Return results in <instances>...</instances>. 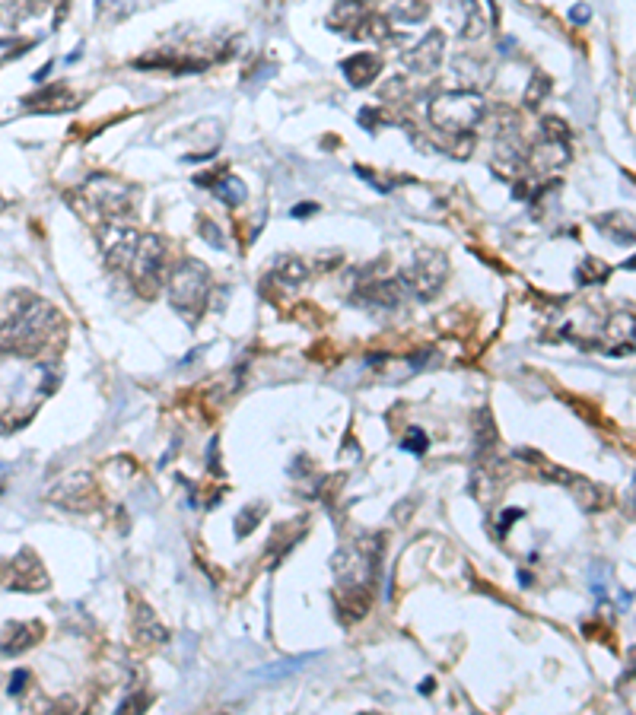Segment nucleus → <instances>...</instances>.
<instances>
[{
  "label": "nucleus",
  "mask_w": 636,
  "mask_h": 715,
  "mask_svg": "<svg viewBox=\"0 0 636 715\" xmlns=\"http://www.w3.org/2000/svg\"><path fill=\"white\" fill-rule=\"evenodd\" d=\"M61 334H64V318L48 302H32L16 312L7 328H0V347L20 356H38V350L54 343Z\"/></svg>",
  "instance_id": "1"
},
{
  "label": "nucleus",
  "mask_w": 636,
  "mask_h": 715,
  "mask_svg": "<svg viewBox=\"0 0 636 715\" xmlns=\"http://www.w3.org/2000/svg\"><path fill=\"white\" fill-rule=\"evenodd\" d=\"M484 99L471 93V89H448V93H439L430 102V121L439 130H448V134H468L484 118Z\"/></svg>",
  "instance_id": "2"
},
{
  "label": "nucleus",
  "mask_w": 636,
  "mask_h": 715,
  "mask_svg": "<svg viewBox=\"0 0 636 715\" xmlns=\"http://www.w3.org/2000/svg\"><path fill=\"white\" fill-rule=\"evenodd\" d=\"M210 296V271L201 261H181L169 273V302L185 318H197Z\"/></svg>",
  "instance_id": "3"
},
{
  "label": "nucleus",
  "mask_w": 636,
  "mask_h": 715,
  "mask_svg": "<svg viewBox=\"0 0 636 715\" xmlns=\"http://www.w3.org/2000/svg\"><path fill=\"white\" fill-rule=\"evenodd\" d=\"M162 264H166V242L153 232H144L137 242V251L130 257L128 271L134 273V283L144 296H153L159 289V280H162Z\"/></svg>",
  "instance_id": "4"
},
{
  "label": "nucleus",
  "mask_w": 636,
  "mask_h": 715,
  "mask_svg": "<svg viewBox=\"0 0 636 715\" xmlns=\"http://www.w3.org/2000/svg\"><path fill=\"white\" fill-rule=\"evenodd\" d=\"M446 277H448L446 255L427 248V251H417V255H414V261L404 271L401 283H404L407 289H414V296H420V299H433V296L442 289Z\"/></svg>",
  "instance_id": "5"
},
{
  "label": "nucleus",
  "mask_w": 636,
  "mask_h": 715,
  "mask_svg": "<svg viewBox=\"0 0 636 715\" xmlns=\"http://www.w3.org/2000/svg\"><path fill=\"white\" fill-rule=\"evenodd\" d=\"M137 242H140V232L128 223H105L99 229V245H102V255L109 261V267L115 271H128L130 267V257L137 251Z\"/></svg>",
  "instance_id": "6"
},
{
  "label": "nucleus",
  "mask_w": 636,
  "mask_h": 715,
  "mask_svg": "<svg viewBox=\"0 0 636 715\" xmlns=\"http://www.w3.org/2000/svg\"><path fill=\"white\" fill-rule=\"evenodd\" d=\"M86 194H89V204H96L102 213L109 216H128L134 210V188L121 185V181L109 179V175H93L86 181Z\"/></svg>",
  "instance_id": "7"
},
{
  "label": "nucleus",
  "mask_w": 636,
  "mask_h": 715,
  "mask_svg": "<svg viewBox=\"0 0 636 715\" xmlns=\"http://www.w3.org/2000/svg\"><path fill=\"white\" fill-rule=\"evenodd\" d=\"M442 51H446V36H442L439 29H430L427 36L420 38L411 51L401 54V64L411 67V70H417V73H430L442 64Z\"/></svg>",
  "instance_id": "8"
},
{
  "label": "nucleus",
  "mask_w": 636,
  "mask_h": 715,
  "mask_svg": "<svg viewBox=\"0 0 636 715\" xmlns=\"http://www.w3.org/2000/svg\"><path fill=\"white\" fill-rule=\"evenodd\" d=\"M45 626L38 620H29V623H10V626H3V633H0V652L3 655H20V652L32 649V645L42 639Z\"/></svg>",
  "instance_id": "9"
},
{
  "label": "nucleus",
  "mask_w": 636,
  "mask_h": 715,
  "mask_svg": "<svg viewBox=\"0 0 636 715\" xmlns=\"http://www.w3.org/2000/svg\"><path fill=\"white\" fill-rule=\"evenodd\" d=\"M7 588H29V592H36V588H48V579H45L42 566H38V559H32L29 550L22 553L20 559L10 563Z\"/></svg>",
  "instance_id": "10"
},
{
  "label": "nucleus",
  "mask_w": 636,
  "mask_h": 715,
  "mask_svg": "<svg viewBox=\"0 0 636 715\" xmlns=\"http://www.w3.org/2000/svg\"><path fill=\"white\" fill-rule=\"evenodd\" d=\"M340 70H344V77H347L350 86H369L372 80L379 77V70H382V61H379V54H369V51H360V54H350L347 61H340Z\"/></svg>",
  "instance_id": "11"
},
{
  "label": "nucleus",
  "mask_w": 636,
  "mask_h": 715,
  "mask_svg": "<svg viewBox=\"0 0 636 715\" xmlns=\"http://www.w3.org/2000/svg\"><path fill=\"white\" fill-rule=\"evenodd\" d=\"M369 13L366 0H340L338 7H334V13L328 16V26L331 29H344V26H356V22L363 20V16Z\"/></svg>",
  "instance_id": "12"
},
{
  "label": "nucleus",
  "mask_w": 636,
  "mask_h": 715,
  "mask_svg": "<svg viewBox=\"0 0 636 715\" xmlns=\"http://www.w3.org/2000/svg\"><path fill=\"white\" fill-rule=\"evenodd\" d=\"M277 280H283L287 286L305 283V280H309V264H305L303 257H293V255L280 257V261H277Z\"/></svg>",
  "instance_id": "13"
},
{
  "label": "nucleus",
  "mask_w": 636,
  "mask_h": 715,
  "mask_svg": "<svg viewBox=\"0 0 636 715\" xmlns=\"http://www.w3.org/2000/svg\"><path fill=\"white\" fill-rule=\"evenodd\" d=\"M140 614H137V639H144V642H162L166 639V629H162V623L153 617L150 608H144L140 604Z\"/></svg>",
  "instance_id": "14"
},
{
  "label": "nucleus",
  "mask_w": 636,
  "mask_h": 715,
  "mask_svg": "<svg viewBox=\"0 0 636 715\" xmlns=\"http://www.w3.org/2000/svg\"><path fill=\"white\" fill-rule=\"evenodd\" d=\"M356 26H363V29H356L354 36L356 38H369V42H385V38L391 36V26H388V20H382V16H363Z\"/></svg>",
  "instance_id": "15"
},
{
  "label": "nucleus",
  "mask_w": 636,
  "mask_h": 715,
  "mask_svg": "<svg viewBox=\"0 0 636 715\" xmlns=\"http://www.w3.org/2000/svg\"><path fill=\"white\" fill-rule=\"evenodd\" d=\"M217 197L223 200V204H229V207H238V204L245 200V185H242V179L217 181Z\"/></svg>",
  "instance_id": "16"
},
{
  "label": "nucleus",
  "mask_w": 636,
  "mask_h": 715,
  "mask_svg": "<svg viewBox=\"0 0 636 715\" xmlns=\"http://www.w3.org/2000/svg\"><path fill=\"white\" fill-rule=\"evenodd\" d=\"M315 655H299V658H283V665H274V668H261L258 671V677H283V674H289V671H299V668L305 665V661H312Z\"/></svg>",
  "instance_id": "17"
},
{
  "label": "nucleus",
  "mask_w": 636,
  "mask_h": 715,
  "mask_svg": "<svg viewBox=\"0 0 636 715\" xmlns=\"http://www.w3.org/2000/svg\"><path fill=\"white\" fill-rule=\"evenodd\" d=\"M550 93V80L544 77V73H535L531 77V86L525 89V105L528 108H535V105H541V99Z\"/></svg>",
  "instance_id": "18"
},
{
  "label": "nucleus",
  "mask_w": 636,
  "mask_h": 715,
  "mask_svg": "<svg viewBox=\"0 0 636 715\" xmlns=\"http://www.w3.org/2000/svg\"><path fill=\"white\" fill-rule=\"evenodd\" d=\"M258 518H261V506H252V509H248V515H245V518H242V515H238V522H236L238 534L245 537V534H248V531H252V528H255V525H258Z\"/></svg>",
  "instance_id": "19"
},
{
  "label": "nucleus",
  "mask_w": 636,
  "mask_h": 715,
  "mask_svg": "<svg viewBox=\"0 0 636 715\" xmlns=\"http://www.w3.org/2000/svg\"><path fill=\"white\" fill-rule=\"evenodd\" d=\"M26 684H29V671H22V668H20V671H13V677H10V686H7L10 696H20L22 690H26Z\"/></svg>",
  "instance_id": "20"
},
{
  "label": "nucleus",
  "mask_w": 636,
  "mask_h": 715,
  "mask_svg": "<svg viewBox=\"0 0 636 715\" xmlns=\"http://www.w3.org/2000/svg\"><path fill=\"white\" fill-rule=\"evenodd\" d=\"M411 432H414V436H411V439H404L401 445H404L407 451H417V455H420V451H427V436H423L420 429H411Z\"/></svg>",
  "instance_id": "21"
},
{
  "label": "nucleus",
  "mask_w": 636,
  "mask_h": 715,
  "mask_svg": "<svg viewBox=\"0 0 636 715\" xmlns=\"http://www.w3.org/2000/svg\"><path fill=\"white\" fill-rule=\"evenodd\" d=\"M315 210H318V204H312V200H305V204H299V207H293V210H289V216H296V220H303V216L315 213Z\"/></svg>",
  "instance_id": "22"
},
{
  "label": "nucleus",
  "mask_w": 636,
  "mask_h": 715,
  "mask_svg": "<svg viewBox=\"0 0 636 715\" xmlns=\"http://www.w3.org/2000/svg\"><path fill=\"white\" fill-rule=\"evenodd\" d=\"M213 223H204V239H207L210 245H223V236H220V232H213Z\"/></svg>",
  "instance_id": "23"
},
{
  "label": "nucleus",
  "mask_w": 636,
  "mask_h": 715,
  "mask_svg": "<svg viewBox=\"0 0 636 715\" xmlns=\"http://www.w3.org/2000/svg\"><path fill=\"white\" fill-rule=\"evenodd\" d=\"M589 16H592V13H589V7H586V3H579V7H576V10H573V13H570V20L582 26V22H589Z\"/></svg>",
  "instance_id": "24"
},
{
  "label": "nucleus",
  "mask_w": 636,
  "mask_h": 715,
  "mask_svg": "<svg viewBox=\"0 0 636 715\" xmlns=\"http://www.w3.org/2000/svg\"><path fill=\"white\" fill-rule=\"evenodd\" d=\"M51 67H54V64H45L42 70H38V73H36V77H32V80H36V83H42V80L48 77V73H51Z\"/></svg>",
  "instance_id": "25"
}]
</instances>
